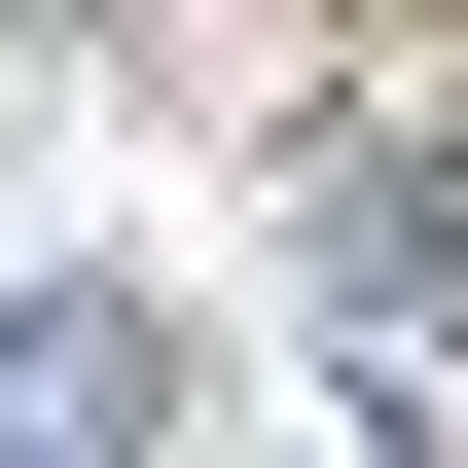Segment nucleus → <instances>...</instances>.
Wrapping results in <instances>:
<instances>
[{"mask_svg": "<svg viewBox=\"0 0 468 468\" xmlns=\"http://www.w3.org/2000/svg\"><path fill=\"white\" fill-rule=\"evenodd\" d=\"M0 468H144V324H37L0 360Z\"/></svg>", "mask_w": 468, "mask_h": 468, "instance_id": "f257e3e1", "label": "nucleus"}]
</instances>
